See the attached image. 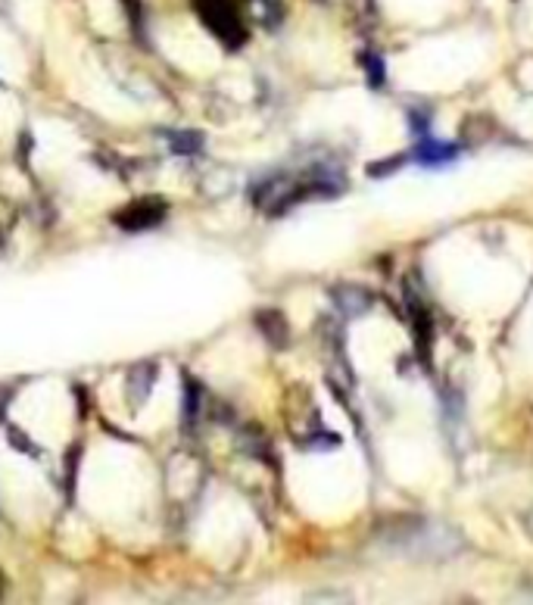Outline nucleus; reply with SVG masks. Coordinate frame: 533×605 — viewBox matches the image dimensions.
I'll use <instances>...</instances> for the list:
<instances>
[{"mask_svg":"<svg viewBox=\"0 0 533 605\" xmlns=\"http://www.w3.org/2000/svg\"><path fill=\"white\" fill-rule=\"evenodd\" d=\"M200 135L196 131H172L168 135V147H172L175 153H196L200 150Z\"/></svg>","mask_w":533,"mask_h":605,"instance_id":"nucleus-4","label":"nucleus"},{"mask_svg":"<svg viewBox=\"0 0 533 605\" xmlns=\"http://www.w3.org/2000/svg\"><path fill=\"white\" fill-rule=\"evenodd\" d=\"M452 157H455L452 147H443V144H437V140H424V144L418 147V153H415V159L421 166H443Z\"/></svg>","mask_w":533,"mask_h":605,"instance_id":"nucleus-3","label":"nucleus"},{"mask_svg":"<svg viewBox=\"0 0 533 605\" xmlns=\"http://www.w3.org/2000/svg\"><path fill=\"white\" fill-rule=\"evenodd\" d=\"M196 409H200V390H196V387L187 381V399H185V421H187V425H194Z\"/></svg>","mask_w":533,"mask_h":605,"instance_id":"nucleus-5","label":"nucleus"},{"mask_svg":"<svg viewBox=\"0 0 533 605\" xmlns=\"http://www.w3.org/2000/svg\"><path fill=\"white\" fill-rule=\"evenodd\" d=\"M168 206L159 197H140V200H131L128 206H122L119 213H112V222L119 225L122 231H147V228H157L159 222L166 219Z\"/></svg>","mask_w":533,"mask_h":605,"instance_id":"nucleus-2","label":"nucleus"},{"mask_svg":"<svg viewBox=\"0 0 533 605\" xmlns=\"http://www.w3.org/2000/svg\"><path fill=\"white\" fill-rule=\"evenodd\" d=\"M530 531H533V515H530Z\"/></svg>","mask_w":533,"mask_h":605,"instance_id":"nucleus-6","label":"nucleus"},{"mask_svg":"<svg viewBox=\"0 0 533 605\" xmlns=\"http://www.w3.org/2000/svg\"><path fill=\"white\" fill-rule=\"evenodd\" d=\"M194 6L200 10L203 23L213 28L215 38H222L228 47H241L243 25H241V19H237V13L231 10L228 0H194Z\"/></svg>","mask_w":533,"mask_h":605,"instance_id":"nucleus-1","label":"nucleus"}]
</instances>
